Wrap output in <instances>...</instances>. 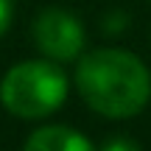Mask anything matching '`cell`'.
I'll list each match as a JSON object with an SVG mask.
<instances>
[{
    "label": "cell",
    "mask_w": 151,
    "mask_h": 151,
    "mask_svg": "<svg viewBox=\"0 0 151 151\" xmlns=\"http://www.w3.org/2000/svg\"><path fill=\"white\" fill-rule=\"evenodd\" d=\"M104 151H140V148H137L132 140H112Z\"/></svg>",
    "instance_id": "8992f818"
},
{
    "label": "cell",
    "mask_w": 151,
    "mask_h": 151,
    "mask_svg": "<svg viewBox=\"0 0 151 151\" xmlns=\"http://www.w3.org/2000/svg\"><path fill=\"white\" fill-rule=\"evenodd\" d=\"M34 39L45 56L70 62L78 56L81 45H84V28L70 11L45 9L34 22Z\"/></svg>",
    "instance_id": "3957f363"
},
{
    "label": "cell",
    "mask_w": 151,
    "mask_h": 151,
    "mask_svg": "<svg viewBox=\"0 0 151 151\" xmlns=\"http://www.w3.org/2000/svg\"><path fill=\"white\" fill-rule=\"evenodd\" d=\"M84 101L106 118L137 115L151 98V73L129 50H92L76 70Z\"/></svg>",
    "instance_id": "6da1fadb"
},
{
    "label": "cell",
    "mask_w": 151,
    "mask_h": 151,
    "mask_svg": "<svg viewBox=\"0 0 151 151\" xmlns=\"http://www.w3.org/2000/svg\"><path fill=\"white\" fill-rule=\"evenodd\" d=\"M67 95V78L50 62H22L3 76L0 101L17 118H45Z\"/></svg>",
    "instance_id": "7a4b0ae2"
},
{
    "label": "cell",
    "mask_w": 151,
    "mask_h": 151,
    "mask_svg": "<svg viewBox=\"0 0 151 151\" xmlns=\"http://www.w3.org/2000/svg\"><path fill=\"white\" fill-rule=\"evenodd\" d=\"M25 151H95L84 134L67 126H42L25 143Z\"/></svg>",
    "instance_id": "277c9868"
},
{
    "label": "cell",
    "mask_w": 151,
    "mask_h": 151,
    "mask_svg": "<svg viewBox=\"0 0 151 151\" xmlns=\"http://www.w3.org/2000/svg\"><path fill=\"white\" fill-rule=\"evenodd\" d=\"M9 22H11V0H0V37L6 34Z\"/></svg>",
    "instance_id": "5b68a950"
}]
</instances>
